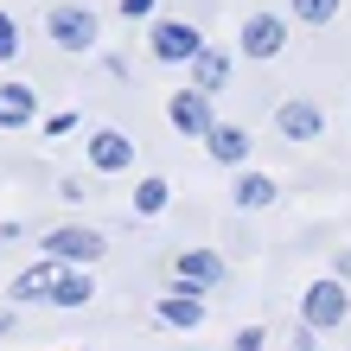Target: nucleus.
Listing matches in <instances>:
<instances>
[{
  "label": "nucleus",
  "instance_id": "obj_1",
  "mask_svg": "<svg viewBox=\"0 0 351 351\" xmlns=\"http://www.w3.org/2000/svg\"><path fill=\"white\" fill-rule=\"evenodd\" d=\"M45 32H51L58 51H90V45H96V13L77 7V0H64V7L45 13Z\"/></svg>",
  "mask_w": 351,
  "mask_h": 351
},
{
  "label": "nucleus",
  "instance_id": "obj_2",
  "mask_svg": "<svg viewBox=\"0 0 351 351\" xmlns=\"http://www.w3.org/2000/svg\"><path fill=\"white\" fill-rule=\"evenodd\" d=\"M345 313H351V294H345L339 281H313V287H306V300H300V319L313 326V332H326V326H339Z\"/></svg>",
  "mask_w": 351,
  "mask_h": 351
},
{
  "label": "nucleus",
  "instance_id": "obj_3",
  "mask_svg": "<svg viewBox=\"0 0 351 351\" xmlns=\"http://www.w3.org/2000/svg\"><path fill=\"white\" fill-rule=\"evenodd\" d=\"M198 51H204L198 26H185V19H160V26H154V58H160V64H192Z\"/></svg>",
  "mask_w": 351,
  "mask_h": 351
},
{
  "label": "nucleus",
  "instance_id": "obj_4",
  "mask_svg": "<svg viewBox=\"0 0 351 351\" xmlns=\"http://www.w3.org/2000/svg\"><path fill=\"white\" fill-rule=\"evenodd\" d=\"M45 256H58V262H96L102 256V230H90V223H64V230L45 237Z\"/></svg>",
  "mask_w": 351,
  "mask_h": 351
},
{
  "label": "nucleus",
  "instance_id": "obj_5",
  "mask_svg": "<svg viewBox=\"0 0 351 351\" xmlns=\"http://www.w3.org/2000/svg\"><path fill=\"white\" fill-rule=\"evenodd\" d=\"M167 115H173V128L179 134H211V90H179L173 102H167Z\"/></svg>",
  "mask_w": 351,
  "mask_h": 351
},
{
  "label": "nucleus",
  "instance_id": "obj_6",
  "mask_svg": "<svg viewBox=\"0 0 351 351\" xmlns=\"http://www.w3.org/2000/svg\"><path fill=\"white\" fill-rule=\"evenodd\" d=\"M90 167L96 173H128L134 167V141L121 134V128H96L90 134Z\"/></svg>",
  "mask_w": 351,
  "mask_h": 351
},
{
  "label": "nucleus",
  "instance_id": "obj_7",
  "mask_svg": "<svg viewBox=\"0 0 351 351\" xmlns=\"http://www.w3.org/2000/svg\"><path fill=\"white\" fill-rule=\"evenodd\" d=\"M281 45H287V26L275 13H256L250 26H243V51H250V58H275Z\"/></svg>",
  "mask_w": 351,
  "mask_h": 351
},
{
  "label": "nucleus",
  "instance_id": "obj_8",
  "mask_svg": "<svg viewBox=\"0 0 351 351\" xmlns=\"http://www.w3.org/2000/svg\"><path fill=\"white\" fill-rule=\"evenodd\" d=\"M38 115V90L32 84H0V128H26Z\"/></svg>",
  "mask_w": 351,
  "mask_h": 351
},
{
  "label": "nucleus",
  "instance_id": "obj_9",
  "mask_svg": "<svg viewBox=\"0 0 351 351\" xmlns=\"http://www.w3.org/2000/svg\"><path fill=\"white\" fill-rule=\"evenodd\" d=\"M90 294H96L90 275H77L71 262H58V275H51V287H45V300H51V306H90Z\"/></svg>",
  "mask_w": 351,
  "mask_h": 351
},
{
  "label": "nucleus",
  "instance_id": "obj_10",
  "mask_svg": "<svg viewBox=\"0 0 351 351\" xmlns=\"http://www.w3.org/2000/svg\"><path fill=\"white\" fill-rule=\"evenodd\" d=\"M319 109H313V102H281V109H275V128L287 134V141H313L319 134Z\"/></svg>",
  "mask_w": 351,
  "mask_h": 351
},
{
  "label": "nucleus",
  "instance_id": "obj_11",
  "mask_svg": "<svg viewBox=\"0 0 351 351\" xmlns=\"http://www.w3.org/2000/svg\"><path fill=\"white\" fill-rule=\"evenodd\" d=\"M204 147H211V160H223V167H237V160L250 154V134H243V128H230V121H211Z\"/></svg>",
  "mask_w": 351,
  "mask_h": 351
},
{
  "label": "nucleus",
  "instance_id": "obj_12",
  "mask_svg": "<svg viewBox=\"0 0 351 351\" xmlns=\"http://www.w3.org/2000/svg\"><path fill=\"white\" fill-rule=\"evenodd\" d=\"M160 319H167V326H198L204 319V294H192V281H185L179 294L160 300Z\"/></svg>",
  "mask_w": 351,
  "mask_h": 351
},
{
  "label": "nucleus",
  "instance_id": "obj_13",
  "mask_svg": "<svg viewBox=\"0 0 351 351\" xmlns=\"http://www.w3.org/2000/svg\"><path fill=\"white\" fill-rule=\"evenodd\" d=\"M179 281H192V287H217L223 281V262L211 250H185L179 256Z\"/></svg>",
  "mask_w": 351,
  "mask_h": 351
},
{
  "label": "nucleus",
  "instance_id": "obj_14",
  "mask_svg": "<svg viewBox=\"0 0 351 351\" xmlns=\"http://www.w3.org/2000/svg\"><path fill=\"white\" fill-rule=\"evenodd\" d=\"M51 275H58V256H45V262H32V268H19V275H13V300H45V287H51Z\"/></svg>",
  "mask_w": 351,
  "mask_h": 351
},
{
  "label": "nucleus",
  "instance_id": "obj_15",
  "mask_svg": "<svg viewBox=\"0 0 351 351\" xmlns=\"http://www.w3.org/2000/svg\"><path fill=\"white\" fill-rule=\"evenodd\" d=\"M237 204H243V211L275 204V179H268V173H243V179H237Z\"/></svg>",
  "mask_w": 351,
  "mask_h": 351
},
{
  "label": "nucleus",
  "instance_id": "obj_16",
  "mask_svg": "<svg viewBox=\"0 0 351 351\" xmlns=\"http://www.w3.org/2000/svg\"><path fill=\"white\" fill-rule=\"evenodd\" d=\"M167 198H173V185H167V179H141V185H134V211H141V217L167 211Z\"/></svg>",
  "mask_w": 351,
  "mask_h": 351
},
{
  "label": "nucleus",
  "instance_id": "obj_17",
  "mask_svg": "<svg viewBox=\"0 0 351 351\" xmlns=\"http://www.w3.org/2000/svg\"><path fill=\"white\" fill-rule=\"evenodd\" d=\"M192 64H198V90H223V58L217 51H198Z\"/></svg>",
  "mask_w": 351,
  "mask_h": 351
},
{
  "label": "nucleus",
  "instance_id": "obj_18",
  "mask_svg": "<svg viewBox=\"0 0 351 351\" xmlns=\"http://www.w3.org/2000/svg\"><path fill=\"white\" fill-rule=\"evenodd\" d=\"M294 13L306 19V26H326V19L339 13V0H294Z\"/></svg>",
  "mask_w": 351,
  "mask_h": 351
},
{
  "label": "nucleus",
  "instance_id": "obj_19",
  "mask_svg": "<svg viewBox=\"0 0 351 351\" xmlns=\"http://www.w3.org/2000/svg\"><path fill=\"white\" fill-rule=\"evenodd\" d=\"M0 58H19V26L0 13Z\"/></svg>",
  "mask_w": 351,
  "mask_h": 351
},
{
  "label": "nucleus",
  "instance_id": "obj_20",
  "mask_svg": "<svg viewBox=\"0 0 351 351\" xmlns=\"http://www.w3.org/2000/svg\"><path fill=\"white\" fill-rule=\"evenodd\" d=\"M237 351H262V326H243V332H237Z\"/></svg>",
  "mask_w": 351,
  "mask_h": 351
},
{
  "label": "nucleus",
  "instance_id": "obj_21",
  "mask_svg": "<svg viewBox=\"0 0 351 351\" xmlns=\"http://www.w3.org/2000/svg\"><path fill=\"white\" fill-rule=\"evenodd\" d=\"M121 13H128V19H147V13H154V0H121Z\"/></svg>",
  "mask_w": 351,
  "mask_h": 351
}]
</instances>
